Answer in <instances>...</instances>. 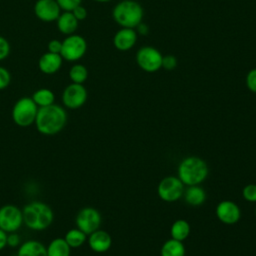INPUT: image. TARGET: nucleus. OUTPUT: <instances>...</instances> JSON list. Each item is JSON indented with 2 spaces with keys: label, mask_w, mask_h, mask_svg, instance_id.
<instances>
[{
  "label": "nucleus",
  "mask_w": 256,
  "mask_h": 256,
  "mask_svg": "<svg viewBox=\"0 0 256 256\" xmlns=\"http://www.w3.org/2000/svg\"><path fill=\"white\" fill-rule=\"evenodd\" d=\"M67 123V112L58 104L38 108L35 127L40 134L46 136L56 135L61 132Z\"/></svg>",
  "instance_id": "obj_1"
},
{
  "label": "nucleus",
  "mask_w": 256,
  "mask_h": 256,
  "mask_svg": "<svg viewBox=\"0 0 256 256\" xmlns=\"http://www.w3.org/2000/svg\"><path fill=\"white\" fill-rule=\"evenodd\" d=\"M23 223L33 231L46 230L53 222L54 213L51 207L42 201H32L22 208Z\"/></svg>",
  "instance_id": "obj_2"
},
{
  "label": "nucleus",
  "mask_w": 256,
  "mask_h": 256,
  "mask_svg": "<svg viewBox=\"0 0 256 256\" xmlns=\"http://www.w3.org/2000/svg\"><path fill=\"white\" fill-rule=\"evenodd\" d=\"M178 178L184 185H199L208 176V166L206 162L197 156H188L184 158L177 169Z\"/></svg>",
  "instance_id": "obj_3"
},
{
  "label": "nucleus",
  "mask_w": 256,
  "mask_h": 256,
  "mask_svg": "<svg viewBox=\"0 0 256 256\" xmlns=\"http://www.w3.org/2000/svg\"><path fill=\"white\" fill-rule=\"evenodd\" d=\"M144 10L135 0H122L112 10L113 20L124 28H136L143 20Z\"/></svg>",
  "instance_id": "obj_4"
},
{
  "label": "nucleus",
  "mask_w": 256,
  "mask_h": 256,
  "mask_svg": "<svg viewBox=\"0 0 256 256\" xmlns=\"http://www.w3.org/2000/svg\"><path fill=\"white\" fill-rule=\"evenodd\" d=\"M38 106L31 97L24 96L19 98L13 105L11 117L13 122L19 127H29L34 124L38 112Z\"/></svg>",
  "instance_id": "obj_5"
},
{
  "label": "nucleus",
  "mask_w": 256,
  "mask_h": 256,
  "mask_svg": "<svg viewBox=\"0 0 256 256\" xmlns=\"http://www.w3.org/2000/svg\"><path fill=\"white\" fill-rule=\"evenodd\" d=\"M87 51V41L79 34H71L62 41L60 55L63 60L68 62H76L83 58Z\"/></svg>",
  "instance_id": "obj_6"
},
{
  "label": "nucleus",
  "mask_w": 256,
  "mask_h": 256,
  "mask_svg": "<svg viewBox=\"0 0 256 256\" xmlns=\"http://www.w3.org/2000/svg\"><path fill=\"white\" fill-rule=\"evenodd\" d=\"M162 53L153 46H142L136 52L135 60L138 67L148 73L157 72L162 68Z\"/></svg>",
  "instance_id": "obj_7"
},
{
  "label": "nucleus",
  "mask_w": 256,
  "mask_h": 256,
  "mask_svg": "<svg viewBox=\"0 0 256 256\" xmlns=\"http://www.w3.org/2000/svg\"><path fill=\"white\" fill-rule=\"evenodd\" d=\"M87 98L88 92L85 86L72 82L64 88L61 95L63 106L71 110L81 108L86 103Z\"/></svg>",
  "instance_id": "obj_8"
},
{
  "label": "nucleus",
  "mask_w": 256,
  "mask_h": 256,
  "mask_svg": "<svg viewBox=\"0 0 256 256\" xmlns=\"http://www.w3.org/2000/svg\"><path fill=\"white\" fill-rule=\"evenodd\" d=\"M22 224V209L13 204H6L0 207V229L6 233L17 232Z\"/></svg>",
  "instance_id": "obj_9"
},
{
  "label": "nucleus",
  "mask_w": 256,
  "mask_h": 256,
  "mask_svg": "<svg viewBox=\"0 0 256 256\" xmlns=\"http://www.w3.org/2000/svg\"><path fill=\"white\" fill-rule=\"evenodd\" d=\"M101 214L93 207H84L80 209L75 218V224L78 229L86 235L98 230L101 225Z\"/></svg>",
  "instance_id": "obj_10"
},
{
  "label": "nucleus",
  "mask_w": 256,
  "mask_h": 256,
  "mask_svg": "<svg viewBox=\"0 0 256 256\" xmlns=\"http://www.w3.org/2000/svg\"><path fill=\"white\" fill-rule=\"evenodd\" d=\"M184 192V184L178 177L167 176L163 178L157 187L160 199L165 202H175L181 198Z\"/></svg>",
  "instance_id": "obj_11"
},
{
  "label": "nucleus",
  "mask_w": 256,
  "mask_h": 256,
  "mask_svg": "<svg viewBox=\"0 0 256 256\" xmlns=\"http://www.w3.org/2000/svg\"><path fill=\"white\" fill-rule=\"evenodd\" d=\"M61 11L56 0H37L34 4V14L43 22L56 21Z\"/></svg>",
  "instance_id": "obj_12"
},
{
  "label": "nucleus",
  "mask_w": 256,
  "mask_h": 256,
  "mask_svg": "<svg viewBox=\"0 0 256 256\" xmlns=\"http://www.w3.org/2000/svg\"><path fill=\"white\" fill-rule=\"evenodd\" d=\"M215 213L217 218L224 224L232 225L239 221L241 211L239 206L230 200H223L216 206Z\"/></svg>",
  "instance_id": "obj_13"
},
{
  "label": "nucleus",
  "mask_w": 256,
  "mask_h": 256,
  "mask_svg": "<svg viewBox=\"0 0 256 256\" xmlns=\"http://www.w3.org/2000/svg\"><path fill=\"white\" fill-rule=\"evenodd\" d=\"M138 33L134 28L121 27L113 36L114 47L122 52L129 51L137 42Z\"/></svg>",
  "instance_id": "obj_14"
},
{
  "label": "nucleus",
  "mask_w": 256,
  "mask_h": 256,
  "mask_svg": "<svg viewBox=\"0 0 256 256\" xmlns=\"http://www.w3.org/2000/svg\"><path fill=\"white\" fill-rule=\"evenodd\" d=\"M63 63V58L58 53L45 52L43 53L38 60L39 70L46 75H52L57 73Z\"/></svg>",
  "instance_id": "obj_15"
},
{
  "label": "nucleus",
  "mask_w": 256,
  "mask_h": 256,
  "mask_svg": "<svg viewBox=\"0 0 256 256\" xmlns=\"http://www.w3.org/2000/svg\"><path fill=\"white\" fill-rule=\"evenodd\" d=\"M87 240L90 249L96 253H104L108 251L112 245V238L110 234L101 229L89 234Z\"/></svg>",
  "instance_id": "obj_16"
},
{
  "label": "nucleus",
  "mask_w": 256,
  "mask_h": 256,
  "mask_svg": "<svg viewBox=\"0 0 256 256\" xmlns=\"http://www.w3.org/2000/svg\"><path fill=\"white\" fill-rule=\"evenodd\" d=\"M78 23L79 21L75 18L71 11L61 12V14L56 20L58 31L65 36L74 34L78 28Z\"/></svg>",
  "instance_id": "obj_17"
},
{
  "label": "nucleus",
  "mask_w": 256,
  "mask_h": 256,
  "mask_svg": "<svg viewBox=\"0 0 256 256\" xmlns=\"http://www.w3.org/2000/svg\"><path fill=\"white\" fill-rule=\"evenodd\" d=\"M17 256H47V249L40 241L27 240L19 245Z\"/></svg>",
  "instance_id": "obj_18"
},
{
  "label": "nucleus",
  "mask_w": 256,
  "mask_h": 256,
  "mask_svg": "<svg viewBox=\"0 0 256 256\" xmlns=\"http://www.w3.org/2000/svg\"><path fill=\"white\" fill-rule=\"evenodd\" d=\"M183 193L185 202L191 206H200L206 200V192L199 185L188 186Z\"/></svg>",
  "instance_id": "obj_19"
},
{
  "label": "nucleus",
  "mask_w": 256,
  "mask_h": 256,
  "mask_svg": "<svg viewBox=\"0 0 256 256\" xmlns=\"http://www.w3.org/2000/svg\"><path fill=\"white\" fill-rule=\"evenodd\" d=\"M47 256H70L71 247L67 244L64 238H54L46 247Z\"/></svg>",
  "instance_id": "obj_20"
},
{
  "label": "nucleus",
  "mask_w": 256,
  "mask_h": 256,
  "mask_svg": "<svg viewBox=\"0 0 256 256\" xmlns=\"http://www.w3.org/2000/svg\"><path fill=\"white\" fill-rule=\"evenodd\" d=\"M161 256H185V246L182 241L169 239L164 242L160 250Z\"/></svg>",
  "instance_id": "obj_21"
},
{
  "label": "nucleus",
  "mask_w": 256,
  "mask_h": 256,
  "mask_svg": "<svg viewBox=\"0 0 256 256\" xmlns=\"http://www.w3.org/2000/svg\"><path fill=\"white\" fill-rule=\"evenodd\" d=\"M31 98L39 108L49 106L51 104H54L55 102V94L52 90L48 88L37 89L36 91H34Z\"/></svg>",
  "instance_id": "obj_22"
},
{
  "label": "nucleus",
  "mask_w": 256,
  "mask_h": 256,
  "mask_svg": "<svg viewBox=\"0 0 256 256\" xmlns=\"http://www.w3.org/2000/svg\"><path fill=\"white\" fill-rule=\"evenodd\" d=\"M170 234L173 239L183 241L190 234V224L184 219H178L171 225Z\"/></svg>",
  "instance_id": "obj_23"
},
{
  "label": "nucleus",
  "mask_w": 256,
  "mask_h": 256,
  "mask_svg": "<svg viewBox=\"0 0 256 256\" xmlns=\"http://www.w3.org/2000/svg\"><path fill=\"white\" fill-rule=\"evenodd\" d=\"M63 238L65 239L67 244L72 249V248L81 247L86 242L87 235L83 231H81L80 229H78L76 227V228H72V229L68 230Z\"/></svg>",
  "instance_id": "obj_24"
},
{
  "label": "nucleus",
  "mask_w": 256,
  "mask_h": 256,
  "mask_svg": "<svg viewBox=\"0 0 256 256\" xmlns=\"http://www.w3.org/2000/svg\"><path fill=\"white\" fill-rule=\"evenodd\" d=\"M88 75L89 73H88L87 67L79 63L73 64L68 71V76L72 83L83 84L87 80Z\"/></svg>",
  "instance_id": "obj_25"
},
{
  "label": "nucleus",
  "mask_w": 256,
  "mask_h": 256,
  "mask_svg": "<svg viewBox=\"0 0 256 256\" xmlns=\"http://www.w3.org/2000/svg\"><path fill=\"white\" fill-rule=\"evenodd\" d=\"M243 198L248 202H256V184H248L242 190Z\"/></svg>",
  "instance_id": "obj_26"
},
{
  "label": "nucleus",
  "mask_w": 256,
  "mask_h": 256,
  "mask_svg": "<svg viewBox=\"0 0 256 256\" xmlns=\"http://www.w3.org/2000/svg\"><path fill=\"white\" fill-rule=\"evenodd\" d=\"M178 64V60L174 55L171 54H167V55H163L162 58V68L168 71L174 70L176 68Z\"/></svg>",
  "instance_id": "obj_27"
},
{
  "label": "nucleus",
  "mask_w": 256,
  "mask_h": 256,
  "mask_svg": "<svg viewBox=\"0 0 256 256\" xmlns=\"http://www.w3.org/2000/svg\"><path fill=\"white\" fill-rule=\"evenodd\" d=\"M11 82V74L8 69L0 66V90L6 89Z\"/></svg>",
  "instance_id": "obj_28"
},
{
  "label": "nucleus",
  "mask_w": 256,
  "mask_h": 256,
  "mask_svg": "<svg viewBox=\"0 0 256 256\" xmlns=\"http://www.w3.org/2000/svg\"><path fill=\"white\" fill-rule=\"evenodd\" d=\"M245 82L248 90L253 93H256V68H253L248 71Z\"/></svg>",
  "instance_id": "obj_29"
},
{
  "label": "nucleus",
  "mask_w": 256,
  "mask_h": 256,
  "mask_svg": "<svg viewBox=\"0 0 256 256\" xmlns=\"http://www.w3.org/2000/svg\"><path fill=\"white\" fill-rule=\"evenodd\" d=\"M62 11H72L77 6L81 5L82 0H56Z\"/></svg>",
  "instance_id": "obj_30"
},
{
  "label": "nucleus",
  "mask_w": 256,
  "mask_h": 256,
  "mask_svg": "<svg viewBox=\"0 0 256 256\" xmlns=\"http://www.w3.org/2000/svg\"><path fill=\"white\" fill-rule=\"evenodd\" d=\"M10 51H11V46L9 41L5 37L0 35V61H3L6 58H8Z\"/></svg>",
  "instance_id": "obj_31"
},
{
  "label": "nucleus",
  "mask_w": 256,
  "mask_h": 256,
  "mask_svg": "<svg viewBox=\"0 0 256 256\" xmlns=\"http://www.w3.org/2000/svg\"><path fill=\"white\" fill-rule=\"evenodd\" d=\"M20 244H21V239L16 232H11L7 234V246L11 248H16V247H19Z\"/></svg>",
  "instance_id": "obj_32"
},
{
  "label": "nucleus",
  "mask_w": 256,
  "mask_h": 256,
  "mask_svg": "<svg viewBox=\"0 0 256 256\" xmlns=\"http://www.w3.org/2000/svg\"><path fill=\"white\" fill-rule=\"evenodd\" d=\"M62 48V41L58 39H52L47 44V51L51 53H58L60 54Z\"/></svg>",
  "instance_id": "obj_33"
},
{
  "label": "nucleus",
  "mask_w": 256,
  "mask_h": 256,
  "mask_svg": "<svg viewBox=\"0 0 256 256\" xmlns=\"http://www.w3.org/2000/svg\"><path fill=\"white\" fill-rule=\"evenodd\" d=\"M73 15L75 16V18L78 20V21H82L84 19L87 18V15H88V12L86 10V8L81 4L79 6H77L76 8H74L72 11Z\"/></svg>",
  "instance_id": "obj_34"
},
{
  "label": "nucleus",
  "mask_w": 256,
  "mask_h": 256,
  "mask_svg": "<svg viewBox=\"0 0 256 256\" xmlns=\"http://www.w3.org/2000/svg\"><path fill=\"white\" fill-rule=\"evenodd\" d=\"M7 234L8 233L0 229V251L7 246Z\"/></svg>",
  "instance_id": "obj_35"
},
{
  "label": "nucleus",
  "mask_w": 256,
  "mask_h": 256,
  "mask_svg": "<svg viewBox=\"0 0 256 256\" xmlns=\"http://www.w3.org/2000/svg\"><path fill=\"white\" fill-rule=\"evenodd\" d=\"M135 29H137L136 32L141 34V35H146L149 32V27L145 23H143V22H141Z\"/></svg>",
  "instance_id": "obj_36"
},
{
  "label": "nucleus",
  "mask_w": 256,
  "mask_h": 256,
  "mask_svg": "<svg viewBox=\"0 0 256 256\" xmlns=\"http://www.w3.org/2000/svg\"><path fill=\"white\" fill-rule=\"evenodd\" d=\"M93 1H95L97 3H107V2H109L111 0H93Z\"/></svg>",
  "instance_id": "obj_37"
},
{
  "label": "nucleus",
  "mask_w": 256,
  "mask_h": 256,
  "mask_svg": "<svg viewBox=\"0 0 256 256\" xmlns=\"http://www.w3.org/2000/svg\"><path fill=\"white\" fill-rule=\"evenodd\" d=\"M255 214H256V210H255Z\"/></svg>",
  "instance_id": "obj_38"
}]
</instances>
